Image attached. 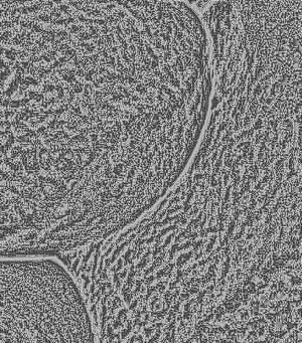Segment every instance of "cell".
Segmentation results:
<instances>
[{"label":"cell","instance_id":"cell-1","mask_svg":"<svg viewBox=\"0 0 302 343\" xmlns=\"http://www.w3.org/2000/svg\"><path fill=\"white\" fill-rule=\"evenodd\" d=\"M272 1H273V0H272ZM275 1V0H274ZM280 1H288V2H291V3H294V4H296V5H298L299 7H300L301 8V3H300V1H297V0H280ZM218 2H221V1H218ZM213 3H217V2H213ZM213 4H210V5H213ZM208 9V8H207ZM207 9H205V10H207ZM203 11V12H205Z\"/></svg>","mask_w":302,"mask_h":343}]
</instances>
